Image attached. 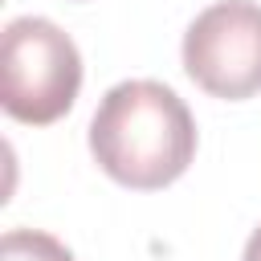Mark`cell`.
Segmentation results:
<instances>
[{"instance_id": "1", "label": "cell", "mask_w": 261, "mask_h": 261, "mask_svg": "<svg viewBox=\"0 0 261 261\" xmlns=\"http://www.w3.org/2000/svg\"><path fill=\"white\" fill-rule=\"evenodd\" d=\"M90 151L114 184L155 192L188 171L196 155V122L171 86L130 77L102 94L90 118Z\"/></svg>"}, {"instance_id": "2", "label": "cell", "mask_w": 261, "mask_h": 261, "mask_svg": "<svg viewBox=\"0 0 261 261\" xmlns=\"http://www.w3.org/2000/svg\"><path fill=\"white\" fill-rule=\"evenodd\" d=\"M82 90V53L45 16H16L0 37V106L29 126L57 122Z\"/></svg>"}, {"instance_id": "3", "label": "cell", "mask_w": 261, "mask_h": 261, "mask_svg": "<svg viewBox=\"0 0 261 261\" xmlns=\"http://www.w3.org/2000/svg\"><path fill=\"white\" fill-rule=\"evenodd\" d=\"M184 69L212 98H253L261 90V4H208L184 33Z\"/></svg>"}, {"instance_id": "4", "label": "cell", "mask_w": 261, "mask_h": 261, "mask_svg": "<svg viewBox=\"0 0 261 261\" xmlns=\"http://www.w3.org/2000/svg\"><path fill=\"white\" fill-rule=\"evenodd\" d=\"M0 261H73V253L37 228H8L0 241Z\"/></svg>"}, {"instance_id": "5", "label": "cell", "mask_w": 261, "mask_h": 261, "mask_svg": "<svg viewBox=\"0 0 261 261\" xmlns=\"http://www.w3.org/2000/svg\"><path fill=\"white\" fill-rule=\"evenodd\" d=\"M241 261H261V228H253V237L245 241V253H241Z\"/></svg>"}]
</instances>
